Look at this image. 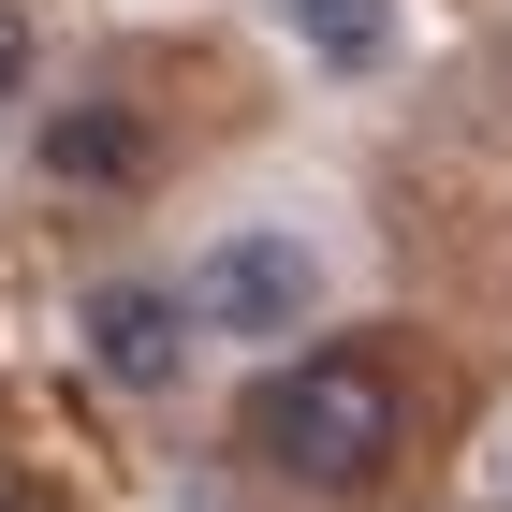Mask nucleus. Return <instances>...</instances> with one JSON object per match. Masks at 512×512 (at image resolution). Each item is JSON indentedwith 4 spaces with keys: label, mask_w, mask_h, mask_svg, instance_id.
<instances>
[{
    "label": "nucleus",
    "mask_w": 512,
    "mask_h": 512,
    "mask_svg": "<svg viewBox=\"0 0 512 512\" xmlns=\"http://www.w3.org/2000/svg\"><path fill=\"white\" fill-rule=\"evenodd\" d=\"M249 454H264L293 498H352L395 469V366L352 337H308L249 381Z\"/></svg>",
    "instance_id": "nucleus-1"
},
{
    "label": "nucleus",
    "mask_w": 512,
    "mask_h": 512,
    "mask_svg": "<svg viewBox=\"0 0 512 512\" xmlns=\"http://www.w3.org/2000/svg\"><path fill=\"white\" fill-rule=\"evenodd\" d=\"M176 293H191L205 337H249V352H264V337H308V322H322L337 264H322L308 220H220V235H205V264L176 278Z\"/></svg>",
    "instance_id": "nucleus-2"
},
{
    "label": "nucleus",
    "mask_w": 512,
    "mask_h": 512,
    "mask_svg": "<svg viewBox=\"0 0 512 512\" xmlns=\"http://www.w3.org/2000/svg\"><path fill=\"white\" fill-rule=\"evenodd\" d=\"M191 352H205V322H191L176 278H103V293H88V366H103L118 395H176Z\"/></svg>",
    "instance_id": "nucleus-3"
},
{
    "label": "nucleus",
    "mask_w": 512,
    "mask_h": 512,
    "mask_svg": "<svg viewBox=\"0 0 512 512\" xmlns=\"http://www.w3.org/2000/svg\"><path fill=\"white\" fill-rule=\"evenodd\" d=\"M44 176L132 191V176H147V118H118V103H59V118H44Z\"/></svg>",
    "instance_id": "nucleus-4"
},
{
    "label": "nucleus",
    "mask_w": 512,
    "mask_h": 512,
    "mask_svg": "<svg viewBox=\"0 0 512 512\" xmlns=\"http://www.w3.org/2000/svg\"><path fill=\"white\" fill-rule=\"evenodd\" d=\"M293 44H308L322 74H381L395 44H410V15L395 0H293Z\"/></svg>",
    "instance_id": "nucleus-5"
},
{
    "label": "nucleus",
    "mask_w": 512,
    "mask_h": 512,
    "mask_svg": "<svg viewBox=\"0 0 512 512\" xmlns=\"http://www.w3.org/2000/svg\"><path fill=\"white\" fill-rule=\"evenodd\" d=\"M15 103H30V15L0 0V118H15Z\"/></svg>",
    "instance_id": "nucleus-6"
},
{
    "label": "nucleus",
    "mask_w": 512,
    "mask_h": 512,
    "mask_svg": "<svg viewBox=\"0 0 512 512\" xmlns=\"http://www.w3.org/2000/svg\"><path fill=\"white\" fill-rule=\"evenodd\" d=\"M0 512H30V498H15V469H0Z\"/></svg>",
    "instance_id": "nucleus-7"
}]
</instances>
